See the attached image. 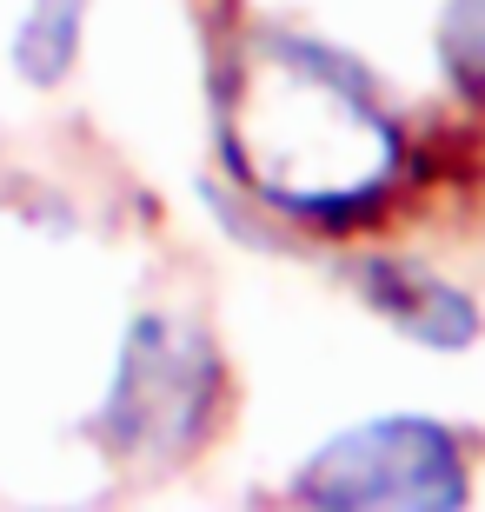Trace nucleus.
I'll return each instance as SVG.
<instances>
[{"label":"nucleus","instance_id":"f257e3e1","mask_svg":"<svg viewBox=\"0 0 485 512\" xmlns=\"http://www.w3.org/2000/svg\"><path fill=\"white\" fill-rule=\"evenodd\" d=\"M220 160L260 207L313 233H346L392 200L406 133L353 54L266 27L233 47L220 74Z\"/></svg>","mask_w":485,"mask_h":512},{"label":"nucleus","instance_id":"39448f33","mask_svg":"<svg viewBox=\"0 0 485 512\" xmlns=\"http://www.w3.org/2000/svg\"><path fill=\"white\" fill-rule=\"evenodd\" d=\"M80 27H87V0H27V14L14 20L7 60L27 87H54L80 60Z\"/></svg>","mask_w":485,"mask_h":512},{"label":"nucleus","instance_id":"20e7f679","mask_svg":"<svg viewBox=\"0 0 485 512\" xmlns=\"http://www.w3.org/2000/svg\"><path fill=\"white\" fill-rule=\"evenodd\" d=\"M353 286L392 333H406V340L432 346V353H466V346L479 340V306L419 260L366 253V260L353 266Z\"/></svg>","mask_w":485,"mask_h":512},{"label":"nucleus","instance_id":"423d86ee","mask_svg":"<svg viewBox=\"0 0 485 512\" xmlns=\"http://www.w3.org/2000/svg\"><path fill=\"white\" fill-rule=\"evenodd\" d=\"M432 47H439V67L452 74V87L485 100V0H446Z\"/></svg>","mask_w":485,"mask_h":512},{"label":"nucleus","instance_id":"f03ea898","mask_svg":"<svg viewBox=\"0 0 485 512\" xmlns=\"http://www.w3.org/2000/svg\"><path fill=\"white\" fill-rule=\"evenodd\" d=\"M220 393H226V373L200 326L173 320V313H140L120 340V360H113L94 426L113 459L180 466L213 433Z\"/></svg>","mask_w":485,"mask_h":512},{"label":"nucleus","instance_id":"7ed1b4c3","mask_svg":"<svg viewBox=\"0 0 485 512\" xmlns=\"http://www.w3.org/2000/svg\"><path fill=\"white\" fill-rule=\"evenodd\" d=\"M466 493L459 433L412 413L333 433L293 479V499L326 512H459Z\"/></svg>","mask_w":485,"mask_h":512}]
</instances>
